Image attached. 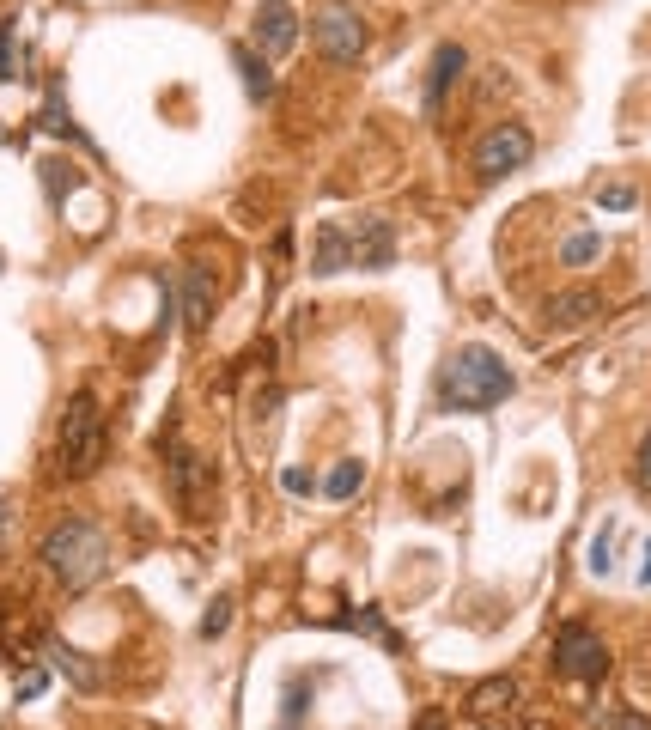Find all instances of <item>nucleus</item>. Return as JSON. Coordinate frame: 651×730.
Returning a JSON list of instances; mask_svg holds the SVG:
<instances>
[{
    "instance_id": "obj_29",
    "label": "nucleus",
    "mask_w": 651,
    "mask_h": 730,
    "mask_svg": "<svg viewBox=\"0 0 651 730\" xmlns=\"http://www.w3.org/2000/svg\"><path fill=\"white\" fill-rule=\"evenodd\" d=\"M639 578H645V584H651V548H645V554H639Z\"/></svg>"
},
{
    "instance_id": "obj_23",
    "label": "nucleus",
    "mask_w": 651,
    "mask_h": 730,
    "mask_svg": "<svg viewBox=\"0 0 651 730\" xmlns=\"http://www.w3.org/2000/svg\"><path fill=\"white\" fill-rule=\"evenodd\" d=\"M609 730H651V712L627 706V712H609Z\"/></svg>"
},
{
    "instance_id": "obj_7",
    "label": "nucleus",
    "mask_w": 651,
    "mask_h": 730,
    "mask_svg": "<svg viewBox=\"0 0 651 730\" xmlns=\"http://www.w3.org/2000/svg\"><path fill=\"white\" fill-rule=\"evenodd\" d=\"M347 244H353L359 268H390V256H396V232H390V219H378V213H359L347 226Z\"/></svg>"
},
{
    "instance_id": "obj_12",
    "label": "nucleus",
    "mask_w": 651,
    "mask_h": 730,
    "mask_svg": "<svg viewBox=\"0 0 651 730\" xmlns=\"http://www.w3.org/2000/svg\"><path fill=\"white\" fill-rule=\"evenodd\" d=\"M347 262H353L347 226H341V219H323V226H317V250H311V274H341Z\"/></svg>"
},
{
    "instance_id": "obj_30",
    "label": "nucleus",
    "mask_w": 651,
    "mask_h": 730,
    "mask_svg": "<svg viewBox=\"0 0 651 730\" xmlns=\"http://www.w3.org/2000/svg\"><path fill=\"white\" fill-rule=\"evenodd\" d=\"M530 730H542V724H530Z\"/></svg>"
},
{
    "instance_id": "obj_5",
    "label": "nucleus",
    "mask_w": 651,
    "mask_h": 730,
    "mask_svg": "<svg viewBox=\"0 0 651 730\" xmlns=\"http://www.w3.org/2000/svg\"><path fill=\"white\" fill-rule=\"evenodd\" d=\"M530 153H536V140H530L524 122H493V128L481 134V146H475V171H481L487 183H499V177L524 171Z\"/></svg>"
},
{
    "instance_id": "obj_26",
    "label": "nucleus",
    "mask_w": 651,
    "mask_h": 730,
    "mask_svg": "<svg viewBox=\"0 0 651 730\" xmlns=\"http://www.w3.org/2000/svg\"><path fill=\"white\" fill-rule=\"evenodd\" d=\"M633 481L651 487V432H645V445H639V463H633Z\"/></svg>"
},
{
    "instance_id": "obj_22",
    "label": "nucleus",
    "mask_w": 651,
    "mask_h": 730,
    "mask_svg": "<svg viewBox=\"0 0 651 730\" xmlns=\"http://www.w3.org/2000/svg\"><path fill=\"white\" fill-rule=\"evenodd\" d=\"M13 67H19V49H13V19H0V86L13 80Z\"/></svg>"
},
{
    "instance_id": "obj_2",
    "label": "nucleus",
    "mask_w": 651,
    "mask_h": 730,
    "mask_svg": "<svg viewBox=\"0 0 651 730\" xmlns=\"http://www.w3.org/2000/svg\"><path fill=\"white\" fill-rule=\"evenodd\" d=\"M512 390H518V378H512V365H505L493 347H463L445 365V378H439V402L451 414H487L493 402H505Z\"/></svg>"
},
{
    "instance_id": "obj_18",
    "label": "nucleus",
    "mask_w": 651,
    "mask_h": 730,
    "mask_svg": "<svg viewBox=\"0 0 651 730\" xmlns=\"http://www.w3.org/2000/svg\"><path fill=\"white\" fill-rule=\"evenodd\" d=\"M171 487L183 505H195V451H183V445H171Z\"/></svg>"
},
{
    "instance_id": "obj_21",
    "label": "nucleus",
    "mask_w": 651,
    "mask_h": 730,
    "mask_svg": "<svg viewBox=\"0 0 651 730\" xmlns=\"http://www.w3.org/2000/svg\"><path fill=\"white\" fill-rule=\"evenodd\" d=\"M232 609H238L232 597H213V609H207V621H201V639H220V633L232 627Z\"/></svg>"
},
{
    "instance_id": "obj_16",
    "label": "nucleus",
    "mask_w": 651,
    "mask_h": 730,
    "mask_svg": "<svg viewBox=\"0 0 651 730\" xmlns=\"http://www.w3.org/2000/svg\"><path fill=\"white\" fill-rule=\"evenodd\" d=\"M49 657H55V664H61V670H67V676H74V682H80V688H98V682H104V676H98V670H92V664H86V657H80V651H74V645H61V639H55V645H49Z\"/></svg>"
},
{
    "instance_id": "obj_15",
    "label": "nucleus",
    "mask_w": 651,
    "mask_h": 730,
    "mask_svg": "<svg viewBox=\"0 0 651 730\" xmlns=\"http://www.w3.org/2000/svg\"><path fill=\"white\" fill-rule=\"evenodd\" d=\"M359 487H366V463H359V457H347V463H335V469L323 475V493H329V499H353Z\"/></svg>"
},
{
    "instance_id": "obj_4",
    "label": "nucleus",
    "mask_w": 651,
    "mask_h": 730,
    "mask_svg": "<svg viewBox=\"0 0 651 730\" xmlns=\"http://www.w3.org/2000/svg\"><path fill=\"white\" fill-rule=\"evenodd\" d=\"M554 676H566V682H603L609 676V645L585 621H566L554 633Z\"/></svg>"
},
{
    "instance_id": "obj_14",
    "label": "nucleus",
    "mask_w": 651,
    "mask_h": 730,
    "mask_svg": "<svg viewBox=\"0 0 651 730\" xmlns=\"http://www.w3.org/2000/svg\"><path fill=\"white\" fill-rule=\"evenodd\" d=\"M43 128H49V134H61V140H80V146H92V140L80 134V122L67 116V92H61V80L49 86V104H43Z\"/></svg>"
},
{
    "instance_id": "obj_8",
    "label": "nucleus",
    "mask_w": 651,
    "mask_h": 730,
    "mask_svg": "<svg viewBox=\"0 0 651 730\" xmlns=\"http://www.w3.org/2000/svg\"><path fill=\"white\" fill-rule=\"evenodd\" d=\"M591 317H603V299H597L591 286L554 292V299L542 305V323H548V329H578V323H591Z\"/></svg>"
},
{
    "instance_id": "obj_17",
    "label": "nucleus",
    "mask_w": 651,
    "mask_h": 730,
    "mask_svg": "<svg viewBox=\"0 0 651 730\" xmlns=\"http://www.w3.org/2000/svg\"><path fill=\"white\" fill-rule=\"evenodd\" d=\"M597 256H603V238H597V232H572V238L560 244V262H566V268H585V262H597Z\"/></svg>"
},
{
    "instance_id": "obj_1",
    "label": "nucleus",
    "mask_w": 651,
    "mask_h": 730,
    "mask_svg": "<svg viewBox=\"0 0 651 730\" xmlns=\"http://www.w3.org/2000/svg\"><path fill=\"white\" fill-rule=\"evenodd\" d=\"M37 560L49 566V578L61 584V591H92V584L104 578V566H110V542H104V530L92 518H67V524H55L43 536Z\"/></svg>"
},
{
    "instance_id": "obj_24",
    "label": "nucleus",
    "mask_w": 651,
    "mask_h": 730,
    "mask_svg": "<svg viewBox=\"0 0 651 730\" xmlns=\"http://www.w3.org/2000/svg\"><path fill=\"white\" fill-rule=\"evenodd\" d=\"M597 201H603V207H609V213H621V207H633V201H639V195H633V189H627V183H609V189H603V195H597Z\"/></svg>"
},
{
    "instance_id": "obj_3",
    "label": "nucleus",
    "mask_w": 651,
    "mask_h": 730,
    "mask_svg": "<svg viewBox=\"0 0 651 730\" xmlns=\"http://www.w3.org/2000/svg\"><path fill=\"white\" fill-rule=\"evenodd\" d=\"M55 451H61V475H67V481L98 475V463H104V414H98V396H92V390H74V396H67Z\"/></svg>"
},
{
    "instance_id": "obj_13",
    "label": "nucleus",
    "mask_w": 651,
    "mask_h": 730,
    "mask_svg": "<svg viewBox=\"0 0 651 730\" xmlns=\"http://www.w3.org/2000/svg\"><path fill=\"white\" fill-rule=\"evenodd\" d=\"M512 700H518V676H493V682H481L469 694V712L475 718H493V712H512Z\"/></svg>"
},
{
    "instance_id": "obj_27",
    "label": "nucleus",
    "mask_w": 651,
    "mask_h": 730,
    "mask_svg": "<svg viewBox=\"0 0 651 730\" xmlns=\"http://www.w3.org/2000/svg\"><path fill=\"white\" fill-rule=\"evenodd\" d=\"M414 730H451V718H445V712H420Z\"/></svg>"
},
{
    "instance_id": "obj_10",
    "label": "nucleus",
    "mask_w": 651,
    "mask_h": 730,
    "mask_svg": "<svg viewBox=\"0 0 651 730\" xmlns=\"http://www.w3.org/2000/svg\"><path fill=\"white\" fill-rule=\"evenodd\" d=\"M457 73H463V43H439V49H432V73H426V116L432 122H439L445 92L457 86Z\"/></svg>"
},
{
    "instance_id": "obj_25",
    "label": "nucleus",
    "mask_w": 651,
    "mask_h": 730,
    "mask_svg": "<svg viewBox=\"0 0 651 730\" xmlns=\"http://www.w3.org/2000/svg\"><path fill=\"white\" fill-rule=\"evenodd\" d=\"M311 469H280V493H311Z\"/></svg>"
},
{
    "instance_id": "obj_6",
    "label": "nucleus",
    "mask_w": 651,
    "mask_h": 730,
    "mask_svg": "<svg viewBox=\"0 0 651 730\" xmlns=\"http://www.w3.org/2000/svg\"><path fill=\"white\" fill-rule=\"evenodd\" d=\"M311 37H317L323 61H335V67H347V61L366 55V25H359V13H353V7H341V0H329V7L317 13Z\"/></svg>"
},
{
    "instance_id": "obj_11",
    "label": "nucleus",
    "mask_w": 651,
    "mask_h": 730,
    "mask_svg": "<svg viewBox=\"0 0 651 730\" xmlns=\"http://www.w3.org/2000/svg\"><path fill=\"white\" fill-rule=\"evenodd\" d=\"M177 299H183V323H189V335H201V329L213 323V280H207L201 268H183V274H177Z\"/></svg>"
},
{
    "instance_id": "obj_28",
    "label": "nucleus",
    "mask_w": 651,
    "mask_h": 730,
    "mask_svg": "<svg viewBox=\"0 0 651 730\" xmlns=\"http://www.w3.org/2000/svg\"><path fill=\"white\" fill-rule=\"evenodd\" d=\"M31 694H43V670H31V676L19 682V700H31Z\"/></svg>"
},
{
    "instance_id": "obj_20",
    "label": "nucleus",
    "mask_w": 651,
    "mask_h": 730,
    "mask_svg": "<svg viewBox=\"0 0 651 730\" xmlns=\"http://www.w3.org/2000/svg\"><path fill=\"white\" fill-rule=\"evenodd\" d=\"M615 536H621V530H615V524H603V530H597V542H591V572H597V578H609V566H615Z\"/></svg>"
},
{
    "instance_id": "obj_19",
    "label": "nucleus",
    "mask_w": 651,
    "mask_h": 730,
    "mask_svg": "<svg viewBox=\"0 0 651 730\" xmlns=\"http://www.w3.org/2000/svg\"><path fill=\"white\" fill-rule=\"evenodd\" d=\"M238 73H244V92L256 98V104H268V92H274V80H268V67L250 55V49H238Z\"/></svg>"
},
{
    "instance_id": "obj_9",
    "label": "nucleus",
    "mask_w": 651,
    "mask_h": 730,
    "mask_svg": "<svg viewBox=\"0 0 651 730\" xmlns=\"http://www.w3.org/2000/svg\"><path fill=\"white\" fill-rule=\"evenodd\" d=\"M256 43L268 55H286L299 43V13L286 7V0H262V13H256Z\"/></svg>"
}]
</instances>
